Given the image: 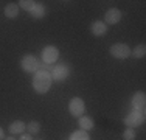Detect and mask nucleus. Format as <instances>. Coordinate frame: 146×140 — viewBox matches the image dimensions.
<instances>
[{
  "mask_svg": "<svg viewBox=\"0 0 146 140\" xmlns=\"http://www.w3.org/2000/svg\"><path fill=\"white\" fill-rule=\"evenodd\" d=\"M51 83H53V78H51L48 70H37L33 78V89L36 90V93L44 95L50 90Z\"/></svg>",
  "mask_w": 146,
  "mask_h": 140,
  "instance_id": "1",
  "label": "nucleus"
},
{
  "mask_svg": "<svg viewBox=\"0 0 146 140\" xmlns=\"http://www.w3.org/2000/svg\"><path fill=\"white\" fill-rule=\"evenodd\" d=\"M20 67L27 73H36L39 70V61L33 55H25L22 58V61H20Z\"/></svg>",
  "mask_w": 146,
  "mask_h": 140,
  "instance_id": "2",
  "label": "nucleus"
},
{
  "mask_svg": "<svg viewBox=\"0 0 146 140\" xmlns=\"http://www.w3.org/2000/svg\"><path fill=\"white\" fill-rule=\"evenodd\" d=\"M143 123H145V111L134 109L126 118H124V125H126L127 128H137V126H140Z\"/></svg>",
  "mask_w": 146,
  "mask_h": 140,
  "instance_id": "3",
  "label": "nucleus"
},
{
  "mask_svg": "<svg viewBox=\"0 0 146 140\" xmlns=\"http://www.w3.org/2000/svg\"><path fill=\"white\" fill-rule=\"evenodd\" d=\"M84 109H86V104H84V100L79 97H73L68 103V111L73 117H81L84 114Z\"/></svg>",
  "mask_w": 146,
  "mask_h": 140,
  "instance_id": "4",
  "label": "nucleus"
},
{
  "mask_svg": "<svg viewBox=\"0 0 146 140\" xmlns=\"http://www.w3.org/2000/svg\"><path fill=\"white\" fill-rule=\"evenodd\" d=\"M110 55L117 59H126L131 56V48L127 44H113L110 47Z\"/></svg>",
  "mask_w": 146,
  "mask_h": 140,
  "instance_id": "5",
  "label": "nucleus"
},
{
  "mask_svg": "<svg viewBox=\"0 0 146 140\" xmlns=\"http://www.w3.org/2000/svg\"><path fill=\"white\" fill-rule=\"evenodd\" d=\"M58 58H59V50H58V47H54V45H47V47L42 50V59H44V62H47V64L56 62Z\"/></svg>",
  "mask_w": 146,
  "mask_h": 140,
  "instance_id": "6",
  "label": "nucleus"
},
{
  "mask_svg": "<svg viewBox=\"0 0 146 140\" xmlns=\"http://www.w3.org/2000/svg\"><path fill=\"white\" fill-rule=\"evenodd\" d=\"M121 17H123L121 9L110 8L106 11V14H104V23H106V25H115V23H118L121 20Z\"/></svg>",
  "mask_w": 146,
  "mask_h": 140,
  "instance_id": "7",
  "label": "nucleus"
},
{
  "mask_svg": "<svg viewBox=\"0 0 146 140\" xmlns=\"http://www.w3.org/2000/svg\"><path fill=\"white\" fill-rule=\"evenodd\" d=\"M68 75H70V69H68V65H65V64L56 65V67L53 69V72H51V78L58 79V81H64V79H67Z\"/></svg>",
  "mask_w": 146,
  "mask_h": 140,
  "instance_id": "8",
  "label": "nucleus"
},
{
  "mask_svg": "<svg viewBox=\"0 0 146 140\" xmlns=\"http://www.w3.org/2000/svg\"><path fill=\"white\" fill-rule=\"evenodd\" d=\"M90 31H92V34L96 37L104 36V34L107 33V25L103 20H95V22H92V25H90Z\"/></svg>",
  "mask_w": 146,
  "mask_h": 140,
  "instance_id": "9",
  "label": "nucleus"
},
{
  "mask_svg": "<svg viewBox=\"0 0 146 140\" xmlns=\"http://www.w3.org/2000/svg\"><path fill=\"white\" fill-rule=\"evenodd\" d=\"M145 103H146V95L145 92H137L132 97V106L137 111H145Z\"/></svg>",
  "mask_w": 146,
  "mask_h": 140,
  "instance_id": "10",
  "label": "nucleus"
},
{
  "mask_svg": "<svg viewBox=\"0 0 146 140\" xmlns=\"http://www.w3.org/2000/svg\"><path fill=\"white\" fill-rule=\"evenodd\" d=\"M93 126H95V121H93L92 117H87V115H84V117H79V128H82V131H90V129H93Z\"/></svg>",
  "mask_w": 146,
  "mask_h": 140,
  "instance_id": "11",
  "label": "nucleus"
},
{
  "mask_svg": "<svg viewBox=\"0 0 146 140\" xmlns=\"http://www.w3.org/2000/svg\"><path fill=\"white\" fill-rule=\"evenodd\" d=\"M5 16L8 17V19H16V17L19 16V5H16V3H8V5L5 6Z\"/></svg>",
  "mask_w": 146,
  "mask_h": 140,
  "instance_id": "12",
  "label": "nucleus"
},
{
  "mask_svg": "<svg viewBox=\"0 0 146 140\" xmlns=\"http://www.w3.org/2000/svg\"><path fill=\"white\" fill-rule=\"evenodd\" d=\"M25 129H27V126L22 120H16L9 125V132H11V134H22Z\"/></svg>",
  "mask_w": 146,
  "mask_h": 140,
  "instance_id": "13",
  "label": "nucleus"
},
{
  "mask_svg": "<svg viewBox=\"0 0 146 140\" xmlns=\"http://www.w3.org/2000/svg\"><path fill=\"white\" fill-rule=\"evenodd\" d=\"M30 13H31V16H33L34 19H42V17L45 16V6L42 5V3H36V6H34Z\"/></svg>",
  "mask_w": 146,
  "mask_h": 140,
  "instance_id": "14",
  "label": "nucleus"
},
{
  "mask_svg": "<svg viewBox=\"0 0 146 140\" xmlns=\"http://www.w3.org/2000/svg\"><path fill=\"white\" fill-rule=\"evenodd\" d=\"M68 140H90V135L87 131H82V129H79V131H75L70 134V139Z\"/></svg>",
  "mask_w": 146,
  "mask_h": 140,
  "instance_id": "15",
  "label": "nucleus"
},
{
  "mask_svg": "<svg viewBox=\"0 0 146 140\" xmlns=\"http://www.w3.org/2000/svg\"><path fill=\"white\" fill-rule=\"evenodd\" d=\"M145 55H146V45H145V44H138L137 47L134 48V50H131V56H134L135 59L143 58Z\"/></svg>",
  "mask_w": 146,
  "mask_h": 140,
  "instance_id": "16",
  "label": "nucleus"
},
{
  "mask_svg": "<svg viewBox=\"0 0 146 140\" xmlns=\"http://www.w3.org/2000/svg\"><path fill=\"white\" fill-rule=\"evenodd\" d=\"M37 2H34V0H20L19 2V8L25 9V11H31V9L36 6Z\"/></svg>",
  "mask_w": 146,
  "mask_h": 140,
  "instance_id": "17",
  "label": "nucleus"
},
{
  "mask_svg": "<svg viewBox=\"0 0 146 140\" xmlns=\"http://www.w3.org/2000/svg\"><path fill=\"white\" fill-rule=\"evenodd\" d=\"M27 131H28V134H37V132L40 131V125L39 121H30L28 125H27Z\"/></svg>",
  "mask_w": 146,
  "mask_h": 140,
  "instance_id": "18",
  "label": "nucleus"
},
{
  "mask_svg": "<svg viewBox=\"0 0 146 140\" xmlns=\"http://www.w3.org/2000/svg\"><path fill=\"white\" fill-rule=\"evenodd\" d=\"M123 140H135V129L134 128H127L123 132Z\"/></svg>",
  "mask_w": 146,
  "mask_h": 140,
  "instance_id": "19",
  "label": "nucleus"
},
{
  "mask_svg": "<svg viewBox=\"0 0 146 140\" xmlns=\"http://www.w3.org/2000/svg\"><path fill=\"white\" fill-rule=\"evenodd\" d=\"M19 140H33V137H31V134H22Z\"/></svg>",
  "mask_w": 146,
  "mask_h": 140,
  "instance_id": "20",
  "label": "nucleus"
},
{
  "mask_svg": "<svg viewBox=\"0 0 146 140\" xmlns=\"http://www.w3.org/2000/svg\"><path fill=\"white\" fill-rule=\"evenodd\" d=\"M3 137H5V134H3V129L0 128V140H3Z\"/></svg>",
  "mask_w": 146,
  "mask_h": 140,
  "instance_id": "21",
  "label": "nucleus"
},
{
  "mask_svg": "<svg viewBox=\"0 0 146 140\" xmlns=\"http://www.w3.org/2000/svg\"><path fill=\"white\" fill-rule=\"evenodd\" d=\"M5 140H16L14 137H8V139H5Z\"/></svg>",
  "mask_w": 146,
  "mask_h": 140,
  "instance_id": "22",
  "label": "nucleus"
},
{
  "mask_svg": "<svg viewBox=\"0 0 146 140\" xmlns=\"http://www.w3.org/2000/svg\"><path fill=\"white\" fill-rule=\"evenodd\" d=\"M39 140H42V139H39Z\"/></svg>",
  "mask_w": 146,
  "mask_h": 140,
  "instance_id": "23",
  "label": "nucleus"
}]
</instances>
